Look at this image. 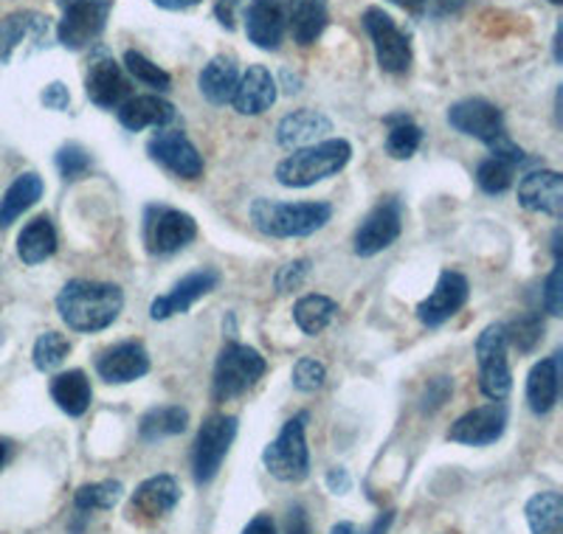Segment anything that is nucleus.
I'll use <instances>...</instances> for the list:
<instances>
[{"label":"nucleus","mask_w":563,"mask_h":534,"mask_svg":"<svg viewBox=\"0 0 563 534\" xmlns=\"http://www.w3.org/2000/svg\"><path fill=\"white\" fill-rule=\"evenodd\" d=\"M124 293L119 285L108 281L74 279L59 290L57 312L65 326L74 332H102L119 319Z\"/></svg>","instance_id":"obj_1"},{"label":"nucleus","mask_w":563,"mask_h":534,"mask_svg":"<svg viewBox=\"0 0 563 534\" xmlns=\"http://www.w3.org/2000/svg\"><path fill=\"white\" fill-rule=\"evenodd\" d=\"M251 223L260 234L274 240H299L324 229L333 216V205L324 200L313 203H279V200H254L251 203Z\"/></svg>","instance_id":"obj_2"},{"label":"nucleus","mask_w":563,"mask_h":534,"mask_svg":"<svg viewBox=\"0 0 563 534\" xmlns=\"http://www.w3.org/2000/svg\"><path fill=\"white\" fill-rule=\"evenodd\" d=\"M352 147L344 138H327L313 144V147L296 149L290 158L276 166V180L288 189H308V186L321 183L333 178L350 164Z\"/></svg>","instance_id":"obj_3"},{"label":"nucleus","mask_w":563,"mask_h":534,"mask_svg":"<svg viewBox=\"0 0 563 534\" xmlns=\"http://www.w3.org/2000/svg\"><path fill=\"white\" fill-rule=\"evenodd\" d=\"M310 414L299 411L294 420L285 422L274 442L263 450L265 470L285 483H299L310 476V450L305 431H308Z\"/></svg>","instance_id":"obj_4"},{"label":"nucleus","mask_w":563,"mask_h":534,"mask_svg":"<svg viewBox=\"0 0 563 534\" xmlns=\"http://www.w3.org/2000/svg\"><path fill=\"white\" fill-rule=\"evenodd\" d=\"M268 371V363L256 349L243 344L223 346L214 366V380H211V397L214 402H229L234 397H243L249 388L256 386V380Z\"/></svg>","instance_id":"obj_5"},{"label":"nucleus","mask_w":563,"mask_h":534,"mask_svg":"<svg viewBox=\"0 0 563 534\" xmlns=\"http://www.w3.org/2000/svg\"><path fill=\"white\" fill-rule=\"evenodd\" d=\"M505 324H490L476 341V363H479V388L490 402L507 400L512 391V371L507 360Z\"/></svg>","instance_id":"obj_6"},{"label":"nucleus","mask_w":563,"mask_h":534,"mask_svg":"<svg viewBox=\"0 0 563 534\" xmlns=\"http://www.w3.org/2000/svg\"><path fill=\"white\" fill-rule=\"evenodd\" d=\"M234 436H238V416L214 414L200 425L192 453V472L198 487H206L218 478Z\"/></svg>","instance_id":"obj_7"},{"label":"nucleus","mask_w":563,"mask_h":534,"mask_svg":"<svg viewBox=\"0 0 563 534\" xmlns=\"http://www.w3.org/2000/svg\"><path fill=\"white\" fill-rule=\"evenodd\" d=\"M195 236H198V223L192 214L169 205H150L144 211V245L150 254H178Z\"/></svg>","instance_id":"obj_8"},{"label":"nucleus","mask_w":563,"mask_h":534,"mask_svg":"<svg viewBox=\"0 0 563 534\" xmlns=\"http://www.w3.org/2000/svg\"><path fill=\"white\" fill-rule=\"evenodd\" d=\"M364 29L372 40V48H375V59H378L380 70L400 77V74H406V70L411 68L409 37L397 29V23L384 12V9H366Z\"/></svg>","instance_id":"obj_9"},{"label":"nucleus","mask_w":563,"mask_h":534,"mask_svg":"<svg viewBox=\"0 0 563 534\" xmlns=\"http://www.w3.org/2000/svg\"><path fill=\"white\" fill-rule=\"evenodd\" d=\"M110 9H113V0H74L70 7H65L57 26L59 45L70 52H82L97 43L108 26Z\"/></svg>","instance_id":"obj_10"},{"label":"nucleus","mask_w":563,"mask_h":534,"mask_svg":"<svg viewBox=\"0 0 563 534\" xmlns=\"http://www.w3.org/2000/svg\"><path fill=\"white\" fill-rule=\"evenodd\" d=\"M404 231V203L397 198L380 200L355 231V254L375 256L391 248Z\"/></svg>","instance_id":"obj_11"},{"label":"nucleus","mask_w":563,"mask_h":534,"mask_svg":"<svg viewBox=\"0 0 563 534\" xmlns=\"http://www.w3.org/2000/svg\"><path fill=\"white\" fill-rule=\"evenodd\" d=\"M449 124L462 135L482 141L487 147H493L496 141L505 138V115L496 104L487 99H462V102L451 104Z\"/></svg>","instance_id":"obj_12"},{"label":"nucleus","mask_w":563,"mask_h":534,"mask_svg":"<svg viewBox=\"0 0 563 534\" xmlns=\"http://www.w3.org/2000/svg\"><path fill=\"white\" fill-rule=\"evenodd\" d=\"M180 501V487L175 481V476H161L147 478L135 487V492L130 496L128 503V521L133 523H155L161 518H167Z\"/></svg>","instance_id":"obj_13"},{"label":"nucleus","mask_w":563,"mask_h":534,"mask_svg":"<svg viewBox=\"0 0 563 534\" xmlns=\"http://www.w3.org/2000/svg\"><path fill=\"white\" fill-rule=\"evenodd\" d=\"M467 296H471V285H467L465 276L456 274V270H442L429 299L420 301V307H417V319L429 330H437L467 304Z\"/></svg>","instance_id":"obj_14"},{"label":"nucleus","mask_w":563,"mask_h":534,"mask_svg":"<svg viewBox=\"0 0 563 534\" xmlns=\"http://www.w3.org/2000/svg\"><path fill=\"white\" fill-rule=\"evenodd\" d=\"M218 285H220V270H214V267H200V270H195V274L184 276V279H180L167 296H161V299H155L153 304H150V319L167 321L173 319V315H178V312H189Z\"/></svg>","instance_id":"obj_15"},{"label":"nucleus","mask_w":563,"mask_h":534,"mask_svg":"<svg viewBox=\"0 0 563 534\" xmlns=\"http://www.w3.org/2000/svg\"><path fill=\"white\" fill-rule=\"evenodd\" d=\"M147 153L155 164H161L164 169H169V173L184 180H198L203 175V155L178 130L158 133L155 138H150Z\"/></svg>","instance_id":"obj_16"},{"label":"nucleus","mask_w":563,"mask_h":534,"mask_svg":"<svg viewBox=\"0 0 563 534\" xmlns=\"http://www.w3.org/2000/svg\"><path fill=\"white\" fill-rule=\"evenodd\" d=\"M507 427V408L501 402H487V405L467 411L465 416L451 425L449 442L467 447H485L501 440Z\"/></svg>","instance_id":"obj_17"},{"label":"nucleus","mask_w":563,"mask_h":534,"mask_svg":"<svg viewBox=\"0 0 563 534\" xmlns=\"http://www.w3.org/2000/svg\"><path fill=\"white\" fill-rule=\"evenodd\" d=\"M245 32L256 48L276 52L288 32V3L285 0H251L245 9Z\"/></svg>","instance_id":"obj_18"},{"label":"nucleus","mask_w":563,"mask_h":534,"mask_svg":"<svg viewBox=\"0 0 563 534\" xmlns=\"http://www.w3.org/2000/svg\"><path fill=\"white\" fill-rule=\"evenodd\" d=\"M85 93L97 108L119 110L130 99V82L124 77V68L115 59L102 57L90 65L88 79H85Z\"/></svg>","instance_id":"obj_19"},{"label":"nucleus","mask_w":563,"mask_h":534,"mask_svg":"<svg viewBox=\"0 0 563 534\" xmlns=\"http://www.w3.org/2000/svg\"><path fill=\"white\" fill-rule=\"evenodd\" d=\"M147 371L150 355L147 349H144V344H139V341L115 344L97 357V375L102 377L104 382H113V386H124V382L139 380V377H144Z\"/></svg>","instance_id":"obj_20"},{"label":"nucleus","mask_w":563,"mask_h":534,"mask_svg":"<svg viewBox=\"0 0 563 534\" xmlns=\"http://www.w3.org/2000/svg\"><path fill=\"white\" fill-rule=\"evenodd\" d=\"M327 133H333V121L327 119L319 110H294L279 121L276 127V141L285 149H305L313 147L319 141L327 138Z\"/></svg>","instance_id":"obj_21"},{"label":"nucleus","mask_w":563,"mask_h":534,"mask_svg":"<svg viewBox=\"0 0 563 534\" xmlns=\"http://www.w3.org/2000/svg\"><path fill=\"white\" fill-rule=\"evenodd\" d=\"M276 102V79L265 65H249L243 77H240L231 104L240 115H263Z\"/></svg>","instance_id":"obj_22"},{"label":"nucleus","mask_w":563,"mask_h":534,"mask_svg":"<svg viewBox=\"0 0 563 534\" xmlns=\"http://www.w3.org/2000/svg\"><path fill=\"white\" fill-rule=\"evenodd\" d=\"M519 203L527 211L536 214L561 216L563 211V178L561 173L552 169H541V173H530L519 183Z\"/></svg>","instance_id":"obj_23"},{"label":"nucleus","mask_w":563,"mask_h":534,"mask_svg":"<svg viewBox=\"0 0 563 534\" xmlns=\"http://www.w3.org/2000/svg\"><path fill=\"white\" fill-rule=\"evenodd\" d=\"M48 37V18L40 12H14L0 20V65H7L20 45L32 40L34 45Z\"/></svg>","instance_id":"obj_24"},{"label":"nucleus","mask_w":563,"mask_h":534,"mask_svg":"<svg viewBox=\"0 0 563 534\" xmlns=\"http://www.w3.org/2000/svg\"><path fill=\"white\" fill-rule=\"evenodd\" d=\"M115 115L124 130L141 133L147 127H167L169 121H175V104L161 96H130L128 102L115 110Z\"/></svg>","instance_id":"obj_25"},{"label":"nucleus","mask_w":563,"mask_h":534,"mask_svg":"<svg viewBox=\"0 0 563 534\" xmlns=\"http://www.w3.org/2000/svg\"><path fill=\"white\" fill-rule=\"evenodd\" d=\"M558 386H561V355L538 360L527 375V405L532 414H550L558 402Z\"/></svg>","instance_id":"obj_26"},{"label":"nucleus","mask_w":563,"mask_h":534,"mask_svg":"<svg viewBox=\"0 0 563 534\" xmlns=\"http://www.w3.org/2000/svg\"><path fill=\"white\" fill-rule=\"evenodd\" d=\"M330 23L327 0H288V29L299 45H313Z\"/></svg>","instance_id":"obj_27"},{"label":"nucleus","mask_w":563,"mask_h":534,"mask_svg":"<svg viewBox=\"0 0 563 534\" xmlns=\"http://www.w3.org/2000/svg\"><path fill=\"white\" fill-rule=\"evenodd\" d=\"M240 82L238 65L231 57H214L198 74V88L206 102L211 104H231V96Z\"/></svg>","instance_id":"obj_28"},{"label":"nucleus","mask_w":563,"mask_h":534,"mask_svg":"<svg viewBox=\"0 0 563 534\" xmlns=\"http://www.w3.org/2000/svg\"><path fill=\"white\" fill-rule=\"evenodd\" d=\"M52 400L57 408L68 416H82L90 408L93 391H90V380L82 369L63 371L52 380Z\"/></svg>","instance_id":"obj_29"},{"label":"nucleus","mask_w":563,"mask_h":534,"mask_svg":"<svg viewBox=\"0 0 563 534\" xmlns=\"http://www.w3.org/2000/svg\"><path fill=\"white\" fill-rule=\"evenodd\" d=\"M57 251V229L48 216H34L18 236V256L23 265H40Z\"/></svg>","instance_id":"obj_30"},{"label":"nucleus","mask_w":563,"mask_h":534,"mask_svg":"<svg viewBox=\"0 0 563 534\" xmlns=\"http://www.w3.org/2000/svg\"><path fill=\"white\" fill-rule=\"evenodd\" d=\"M189 425V411L180 405H158L141 416L139 436L141 442H161L178 436Z\"/></svg>","instance_id":"obj_31"},{"label":"nucleus","mask_w":563,"mask_h":534,"mask_svg":"<svg viewBox=\"0 0 563 534\" xmlns=\"http://www.w3.org/2000/svg\"><path fill=\"white\" fill-rule=\"evenodd\" d=\"M40 198H43V180L34 173L20 175V178L7 189L3 200H0V229H9V225H12L23 211L32 209Z\"/></svg>","instance_id":"obj_32"},{"label":"nucleus","mask_w":563,"mask_h":534,"mask_svg":"<svg viewBox=\"0 0 563 534\" xmlns=\"http://www.w3.org/2000/svg\"><path fill=\"white\" fill-rule=\"evenodd\" d=\"M527 523L532 534H563V498L558 492H538L527 501Z\"/></svg>","instance_id":"obj_33"},{"label":"nucleus","mask_w":563,"mask_h":534,"mask_svg":"<svg viewBox=\"0 0 563 534\" xmlns=\"http://www.w3.org/2000/svg\"><path fill=\"white\" fill-rule=\"evenodd\" d=\"M335 312H339V304L327 296H305V299L296 301L294 307V321L301 332L308 337L321 335L327 326L333 324Z\"/></svg>","instance_id":"obj_34"},{"label":"nucleus","mask_w":563,"mask_h":534,"mask_svg":"<svg viewBox=\"0 0 563 534\" xmlns=\"http://www.w3.org/2000/svg\"><path fill=\"white\" fill-rule=\"evenodd\" d=\"M386 124H389V135H386V153L397 160H406L420 149L422 144V130L417 127L415 121L406 113L386 115Z\"/></svg>","instance_id":"obj_35"},{"label":"nucleus","mask_w":563,"mask_h":534,"mask_svg":"<svg viewBox=\"0 0 563 534\" xmlns=\"http://www.w3.org/2000/svg\"><path fill=\"white\" fill-rule=\"evenodd\" d=\"M122 481H97V483H82L74 496V509L79 515L88 512H108L115 503L122 501Z\"/></svg>","instance_id":"obj_36"},{"label":"nucleus","mask_w":563,"mask_h":534,"mask_svg":"<svg viewBox=\"0 0 563 534\" xmlns=\"http://www.w3.org/2000/svg\"><path fill=\"white\" fill-rule=\"evenodd\" d=\"M516 166L519 164L499 158V155H490V158L482 160L479 169H476V183H479V189L485 191V194H501V191L510 189Z\"/></svg>","instance_id":"obj_37"},{"label":"nucleus","mask_w":563,"mask_h":534,"mask_svg":"<svg viewBox=\"0 0 563 534\" xmlns=\"http://www.w3.org/2000/svg\"><path fill=\"white\" fill-rule=\"evenodd\" d=\"M70 352V344L68 337L59 335V332H43V335L37 337V344H34V366H37L40 371H54L63 366V360L68 357Z\"/></svg>","instance_id":"obj_38"},{"label":"nucleus","mask_w":563,"mask_h":534,"mask_svg":"<svg viewBox=\"0 0 563 534\" xmlns=\"http://www.w3.org/2000/svg\"><path fill=\"white\" fill-rule=\"evenodd\" d=\"M124 68H128V74L135 82L147 85L153 90H169V85H173V77H169L167 70L158 68L153 59H147L141 52L124 54Z\"/></svg>","instance_id":"obj_39"},{"label":"nucleus","mask_w":563,"mask_h":534,"mask_svg":"<svg viewBox=\"0 0 563 534\" xmlns=\"http://www.w3.org/2000/svg\"><path fill=\"white\" fill-rule=\"evenodd\" d=\"M507 344H512L519 352H532L544 335V321L538 315H521L512 324L505 326Z\"/></svg>","instance_id":"obj_40"},{"label":"nucleus","mask_w":563,"mask_h":534,"mask_svg":"<svg viewBox=\"0 0 563 534\" xmlns=\"http://www.w3.org/2000/svg\"><path fill=\"white\" fill-rule=\"evenodd\" d=\"M57 169L65 180H79L90 173V153L79 144H65L57 153Z\"/></svg>","instance_id":"obj_41"},{"label":"nucleus","mask_w":563,"mask_h":534,"mask_svg":"<svg viewBox=\"0 0 563 534\" xmlns=\"http://www.w3.org/2000/svg\"><path fill=\"white\" fill-rule=\"evenodd\" d=\"M294 386L299 388V391H305V394H313V391H319L321 386H324L327 380V369L321 366L316 357H299L294 366Z\"/></svg>","instance_id":"obj_42"},{"label":"nucleus","mask_w":563,"mask_h":534,"mask_svg":"<svg viewBox=\"0 0 563 534\" xmlns=\"http://www.w3.org/2000/svg\"><path fill=\"white\" fill-rule=\"evenodd\" d=\"M310 274V259H296V262H288V265H282L279 270H276V293H290V290H296V287L305 285V279H308Z\"/></svg>","instance_id":"obj_43"},{"label":"nucleus","mask_w":563,"mask_h":534,"mask_svg":"<svg viewBox=\"0 0 563 534\" xmlns=\"http://www.w3.org/2000/svg\"><path fill=\"white\" fill-rule=\"evenodd\" d=\"M544 307L550 315H563V267L561 259H555L550 279L544 285Z\"/></svg>","instance_id":"obj_44"},{"label":"nucleus","mask_w":563,"mask_h":534,"mask_svg":"<svg viewBox=\"0 0 563 534\" xmlns=\"http://www.w3.org/2000/svg\"><path fill=\"white\" fill-rule=\"evenodd\" d=\"M249 3L251 0H218V3H214V18H218V23L225 32H234V29H238V20L243 18Z\"/></svg>","instance_id":"obj_45"},{"label":"nucleus","mask_w":563,"mask_h":534,"mask_svg":"<svg viewBox=\"0 0 563 534\" xmlns=\"http://www.w3.org/2000/svg\"><path fill=\"white\" fill-rule=\"evenodd\" d=\"M451 397V380L449 377H437L429 382L426 394H422V411H437V408L445 405V400Z\"/></svg>","instance_id":"obj_46"},{"label":"nucleus","mask_w":563,"mask_h":534,"mask_svg":"<svg viewBox=\"0 0 563 534\" xmlns=\"http://www.w3.org/2000/svg\"><path fill=\"white\" fill-rule=\"evenodd\" d=\"M40 102H43L48 110H59V113H63V110H68L70 104V93L63 82H52L43 90Z\"/></svg>","instance_id":"obj_47"},{"label":"nucleus","mask_w":563,"mask_h":534,"mask_svg":"<svg viewBox=\"0 0 563 534\" xmlns=\"http://www.w3.org/2000/svg\"><path fill=\"white\" fill-rule=\"evenodd\" d=\"M327 487L335 492V496H344V492H350L352 481H350V472L344 470V467H335V470L327 472Z\"/></svg>","instance_id":"obj_48"},{"label":"nucleus","mask_w":563,"mask_h":534,"mask_svg":"<svg viewBox=\"0 0 563 534\" xmlns=\"http://www.w3.org/2000/svg\"><path fill=\"white\" fill-rule=\"evenodd\" d=\"M288 534H310L308 515H305V509L301 507H294L288 512Z\"/></svg>","instance_id":"obj_49"},{"label":"nucleus","mask_w":563,"mask_h":534,"mask_svg":"<svg viewBox=\"0 0 563 534\" xmlns=\"http://www.w3.org/2000/svg\"><path fill=\"white\" fill-rule=\"evenodd\" d=\"M243 534H276V523L271 515H256L254 521H249V526L243 529Z\"/></svg>","instance_id":"obj_50"},{"label":"nucleus","mask_w":563,"mask_h":534,"mask_svg":"<svg viewBox=\"0 0 563 534\" xmlns=\"http://www.w3.org/2000/svg\"><path fill=\"white\" fill-rule=\"evenodd\" d=\"M153 3L161 9H169V12H184V9L198 7L200 0H153Z\"/></svg>","instance_id":"obj_51"},{"label":"nucleus","mask_w":563,"mask_h":534,"mask_svg":"<svg viewBox=\"0 0 563 534\" xmlns=\"http://www.w3.org/2000/svg\"><path fill=\"white\" fill-rule=\"evenodd\" d=\"M391 521H395V512H384V515L375 518V523H372L369 532H366V534H386V532H389Z\"/></svg>","instance_id":"obj_52"},{"label":"nucleus","mask_w":563,"mask_h":534,"mask_svg":"<svg viewBox=\"0 0 563 534\" xmlns=\"http://www.w3.org/2000/svg\"><path fill=\"white\" fill-rule=\"evenodd\" d=\"M330 534H358V526H355V523H335L333 526V532Z\"/></svg>","instance_id":"obj_53"},{"label":"nucleus","mask_w":563,"mask_h":534,"mask_svg":"<svg viewBox=\"0 0 563 534\" xmlns=\"http://www.w3.org/2000/svg\"><path fill=\"white\" fill-rule=\"evenodd\" d=\"M395 7H404V9H420L426 0H391Z\"/></svg>","instance_id":"obj_54"},{"label":"nucleus","mask_w":563,"mask_h":534,"mask_svg":"<svg viewBox=\"0 0 563 534\" xmlns=\"http://www.w3.org/2000/svg\"><path fill=\"white\" fill-rule=\"evenodd\" d=\"M9 461V442L0 440V470H3V465Z\"/></svg>","instance_id":"obj_55"},{"label":"nucleus","mask_w":563,"mask_h":534,"mask_svg":"<svg viewBox=\"0 0 563 534\" xmlns=\"http://www.w3.org/2000/svg\"><path fill=\"white\" fill-rule=\"evenodd\" d=\"M57 3H59V7L65 9V7H70V3H74V0H57Z\"/></svg>","instance_id":"obj_56"},{"label":"nucleus","mask_w":563,"mask_h":534,"mask_svg":"<svg viewBox=\"0 0 563 534\" xmlns=\"http://www.w3.org/2000/svg\"><path fill=\"white\" fill-rule=\"evenodd\" d=\"M552 3H561V0H552Z\"/></svg>","instance_id":"obj_57"}]
</instances>
